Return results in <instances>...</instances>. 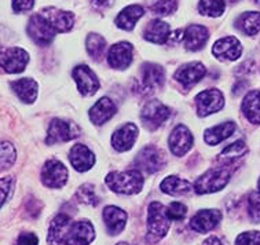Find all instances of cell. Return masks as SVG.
<instances>
[{
    "instance_id": "38",
    "label": "cell",
    "mask_w": 260,
    "mask_h": 245,
    "mask_svg": "<svg viewBox=\"0 0 260 245\" xmlns=\"http://www.w3.org/2000/svg\"><path fill=\"white\" fill-rule=\"evenodd\" d=\"M15 161V149L10 142L2 143V168L9 170Z\"/></svg>"
},
{
    "instance_id": "12",
    "label": "cell",
    "mask_w": 260,
    "mask_h": 245,
    "mask_svg": "<svg viewBox=\"0 0 260 245\" xmlns=\"http://www.w3.org/2000/svg\"><path fill=\"white\" fill-rule=\"evenodd\" d=\"M29 55L24 48L10 47L2 52V68L6 73H21L28 65Z\"/></svg>"
},
{
    "instance_id": "7",
    "label": "cell",
    "mask_w": 260,
    "mask_h": 245,
    "mask_svg": "<svg viewBox=\"0 0 260 245\" xmlns=\"http://www.w3.org/2000/svg\"><path fill=\"white\" fill-rule=\"evenodd\" d=\"M69 178L67 167L59 160H48L42 170V182L50 189L63 188Z\"/></svg>"
},
{
    "instance_id": "32",
    "label": "cell",
    "mask_w": 260,
    "mask_h": 245,
    "mask_svg": "<svg viewBox=\"0 0 260 245\" xmlns=\"http://www.w3.org/2000/svg\"><path fill=\"white\" fill-rule=\"evenodd\" d=\"M237 28L248 36H253L260 30V13L248 11L238 17L237 19Z\"/></svg>"
},
{
    "instance_id": "28",
    "label": "cell",
    "mask_w": 260,
    "mask_h": 245,
    "mask_svg": "<svg viewBox=\"0 0 260 245\" xmlns=\"http://www.w3.org/2000/svg\"><path fill=\"white\" fill-rule=\"evenodd\" d=\"M143 14H145V10H143L142 6H128V7H125V9L117 15V18H116L114 22H116V25H117L120 29H124V30H133L135 24L138 22V19L141 18Z\"/></svg>"
},
{
    "instance_id": "1",
    "label": "cell",
    "mask_w": 260,
    "mask_h": 245,
    "mask_svg": "<svg viewBox=\"0 0 260 245\" xmlns=\"http://www.w3.org/2000/svg\"><path fill=\"white\" fill-rule=\"evenodd\" d=\"M105 182L114 193L137 194L143 188V175L139 170H129L124 172H110Z\"/></svg>"
},
{
    "instance_id": "14",
    "label": "cell",
    "mask_w": 260,
    "mask_h": 245,
    "mask_svg": "<svg viewBox=\"0 0 260 245\" xmlns=\"http://www.w3.org/2000/svg\"><path fill=\"white\" fill-rule=\"evenodd\" d=\"M222 221V212L219 209H201L190 221V229L201 234L209 233Z\"/></svg>"
},
{
    "instance_id": "23",
    "label": "cell",
    "mask_w": 260,
    "mask_h": 245,
    "mask_svg": "<svg viewBox=\"0 0 260 245\" xmlns=\"http://www.w3.org/2000/svg\"><path fill=\"white\" fill-rule=\"evenodd\" d=\"M102 218H104L108 231L113 236L120 234L125 227V223H127V213L124 212L121 208L114 207V205H109V207L105 208Z\"/></svg>"
},
{
    "instance_id": "40",
    "label": "cell",
    "mask_w": 260,
    "mask_h": 245,
    "mask_svg": "<svg viewBox=\"0 0 260 245\" xmlns=\"http://www.w3.org/2000/svg\"><path fill=\"white\" fill-rule=\"evenodd\" d=\"M167 211H168L171 221H183L186 218V213H187V208L182 203L174 201L168 205Z\"/></svg>"
},
{
    "instance_id": "43",
    "label": "cell",
    "mask_w": 260,
    "mask_h": 245,
    "mask_svg": "<svg viewBox=\"0 0 260 245\" xmlns=\"http://www.w3.org/2000/svg\"><path fill=\"white\" fill-rule=\"evenodd\" d=\"M35 6V0H13V10L15 13L28 11Z\"/></svg>"
},
{
    "instance_id": "42",
    "label": "cell",
    "mask_w": 260,
    "mask_h": 245,
    "mask_svg": "<svg viewBox=\"0 0 260 245\" xmlns=\"http://www.w3.org/2000/svg\"><path fill=\"white\" fill-rule=\"evenodd\" d=\"M39 238L34 233H21L17 240V245H38Z\"/></svg>"
},
{
    "instance_id": "31",
    "label": "cell",
    "mask_w": 260,
    "mask_h": 245,
    "mask_svg": "<svg viewBox=\"0 0 260 245\" xmlns=\"http://www.w3.org/2000/svg\"><path fill=\"white\" fill-rule=\"evenodd\" d=\"M242 112L252 124H260V91H251L242 101Z\"/></svg>"
},
{
    "instance_id": "22",
    "label": "cell",
    "mask_w": 260,
    "mask_h": 245,
    "mask_svg": "<svg viewBox=\"0 0 260 245\" xmlns=\"http://www.w3.org/2000/svg\"><path fill=\"white\" fill-rule=\"evenodd\" d=\"M117 112L116 105L110 98L104 97L96 101V104L90 109V120L95 126H102L106 121H109Z\"/></svg>"
},
{
    "instance_id": "25",
    "label": "cell",
    "mask_w": 260,
    "mask_h": 245,
    "mask_svg": "<svg viewBox=\"0 0 260 245\" xmlns=\"http://www.w3.org/2000/svg\"><path fill=\"white\" fill-rule=\"evenodd\" d=\"M11 88L17 94V97L25 104H34L38 98V83L30 77L13 81Z\"/></svg>"
},
{
    "instance_id": "16",
    "label": "cell",
    "mask_w": 260,
    "mask_h": 245,
    "mask_svg": "<svg viewBox=\"0 0 260 245\" xmlns=\"http://www.w3.org/2000/svg\"><path fill=\"white\" fill-rule=\"evenodd\" d=\"M168 145L171 151L175 156L186 155L190 150V147L193 146V135L189 128L183 124L176 126L168 138Z\"/></svg>"
},
{
    "instance_id": "44",
    "label": "cell",
    "mask_w": 260,
    "mask_h": 245,
    "mask_svg": "<svg viewBox=\"0 0 260 245\" xmlns=\"http://www.w3.org/2000/svg\"><path fill=\"white\" fill-rule=\"evenodd\" d=\"M13 186V179L11 176H5L2 179V204H5L7 201V197H9L10 189Z\"/></svg>"
},
{
    "instance_id": "9",
    "label": "cell",
    "mask_w": 260,
    "mask_h": 245,
    "mask_svg": "<svg viewBox=\"0 0 260 245\" xmlns=\"http://www.w3.org/2000/svg\"><path fill=\"white\" fill-rule=\"evenodd\" d=\"M28 35L39 46H47L57 35V30L52 28L51 24L42 14H36L29 19Z\"/></svg>"
},
{
    "instance_id": "47",
    "label": "cell",
    "mask_w": 260,
    "mask_h": 245,
    "mask_svg": "<svg viewBox=\"0 0 260 245\" xmlns=\"http://www.w3.org/2000/svg\"><path fill=\"white\" fill-rule=\"evenodd\" d=\"M116 245H129V244H127V242H118V244Z\"/></svg>"
},
{
    "instance_id": "19",
    "label": "cell",
    "mask_w": 260,
    "mask_h": 245,
    "mask_svg": "<svg viewBox=\"0 0 260 245\" xmlns=\"http://www.w3.org/2000/svg\"><path fill=\"white\" fill-rule=\"evenodd\" d=\"M138 127L134 122H127L114 131L112 135V145L117 151H127L134 146L138 138Z\"/></svg>"
},
{
    "instance_id": "49",
    "label": "cell",
    "mask_w": 260,
    "mask_h": 245,
    "mask_svg": "<svg viewBox=\"0 0 260 245\" xmlns=\"http://www.w3.org/2000/svg\"><path fill=\"white\" fill-rule=\"evenodd\" d=\"M257 188H259V192H260V179H259V183H257Z\"/></svg>"
},
{
    "instance_id": "46",
    "label": "cell",
    "mask_w": 260,
    "mask_h": 245,
    "mask_svg": "<svg viewBox=\"0 0 260 245\" xmlns=\"http://www.w3.org/2000/svg\"><path fill=\"white\" fill-rule=\"evenodd\" d=\"M91 2L98 7H106V6H110L113 3V0H91Z\"/></svg>"
},
{
    "instance_id": "39",
    "label": "cell",
    "mask_w": 260,
    "mask_h": 245,
    "mask_svg": "<svg viewBox=\"0 0 260 245\" xmlns=\"http://www.w3.org/2000/svg\"><path fill=\"white\" fill-rule=\"evenodd\" d=\"M248 213L252 222L260 223V192L252 193L248 198Z\"/></svg>"
},
{
    "instance_id": "20",
    "label": "cell",
    "mask_w": 260,
    "mask_h": 245,
    "mask_svg": "<svg viewBox=\"0 0 260 245\" xmlns=\"http://www.w3.org/2000/svg\"><path fill=\"white\" fill-rule=\"evenodd\" d=\"M40 14L47 19L57 32H68L75 24V15L68 11H63V10L55 9V7L44 9Z\"/></svg>"
},
{
    "instance_id": "17",
    "label": "cell",
    "mask_w": 260,
    "mask_h": 245,
    "mask_svg": "<svg viewBox=\"0 0 260 245\" xmlns=\"http://www.w3.org/2000/svg\"><path fill=\"white\" fill-rule=\"evenodd\" d=\"M134 59L133 44L127 42L117 43L112 46L108 54V62L113 69H127Z\"/></svg>"
},
{
    "instance_id": "15",
    "label": "cell",
    "mask_w": 260,
    "mask_h": 245,
    "mask_svg": "<svg viewBox=\"0 0 260 245\" xmlns=\"http://www.w3.org/2000/svg\"><path fill=\"white\" fill-rule=\"evenodd\" d=\"M212 54L223 61H236L241 57L242 46L237 38L227 36V38L219 39L218 42L213 44Z\"/></svg>"
},
{
    "instance_id": "41",
    "label": "cell",
    "mask_w": 260,
    "mask_h": 245,
    "mask_svg": "<svg viewBox=\"0 0 260 245\" xmlns=\"http://www.w3.org/2000/svg\"><path fill=\"white\" fill-rule=\"evenodd\" d=\"M236 245H260V231H245L237 237Z\"/></svg>"
},
{
    "instance_id": "45",
    "label": "cell",
    "mask_w": 260,
    "mask_h": 245,
    "mask_svg": "<svg viewBox=\"0 0 260 245\" xmlns=\"http://www.w3.org/2000/svg\"><path fill=\"white\" fill-rule=\"evenodd\" d=\"M204 245H223V242L219 240L218 237L211 236L209 238H207V240L204 241Z\"/></svg>"
},
{
    "instance_id": "30",
    "label": "cell",
    "mask_w": 260,
    "mask_h": 245,
    "mask_svg": "<svg viewBox=\"0 0 260 245\" xmlns=\"http://www.w3.org/2000/svg\"><path fill=\"white\" fill-rule=\"evenodd\" d=\"M160 189L161 192H164L166 194H170V196H182V194L191 193V190L194 188L191 186L189 180L171 175V176H168V178H166L161 182Z\"/></svg>"
},
{
    "instance_id": "36",
    "label": "cell",
    "mask_w": 260,
    "mask_h": 245,
    "mask_svg": "<svg viewBox=\"0 0 260 245\" xmlns=\"http://www.w3.org/2000/svg\"><path fill=\"white\" fill-rule=\"evenodd\" d=\"M76 196H77L80 203H84L87 205H91V207H95V205L100 204V197L95 193L94 186L90 183H85L83 186H80L79 190H77V193H76Z\"/></svg>"
},
{
    "instance_id": "4",
    "label": "cell",
    "mask_w": 260,
    "mask_h": 245,
    "mask_svg": "<svg viewBox=\"0 0 260 245\" xmlns=\"http://www.w3.org/2000/svg\"><path fill=\"white\" fill-rule=\"evenodd\" d=\"M79 135H80V128L76 122L62 120V118H54L48 127L46 143L47 145L62 143V142L72 141Z\"/></svg>"
},
{
    "instance_id": "27",
    "label": "cell",
    "mask_w": 260,
    "mask_h": 245,
    "mask_svg": "<svg viewBox=\"0 0 260 245\" xmlns=\"http://www.w3.org/2000/svg\"><path fill=\"white\" fill-rule=\"evenodd\" d=\"M236 131V122L226 121L223 124H218L212 128H208L205 134H204V139L208 145H219L220 142L227 139L229 137H232Z\"/></svg>"
},
{
    "instance_id": "48",
    "label": "cell",
    "mask_w": 260,
    "mask_h": 245,
    "mask_svg": "<svg viewBox=\"0 0 260 245\" xmlns=\"http://www.w3.org/2000/svg\"><path fill=\"white\" fill-rule=\"evenodd\" d=\"M255 3H256V5H257V6H260V0H255Z\"/></svg>"
},
{
    "instance_id": "33",
    "label": "cell",
    "mask_w": 260,
    "mask_h": 245,
    "mask_svg": "<svg viewBox=\"0 0 260 245\" xmlns=\"http://www.w3.org/2000/svg\"><path fill=\"white\" fill-rule=\"evenodd\" d=\"M85 47L90 57L95 61H100L104 57V51L106 48V42L105 39L98 35V33H90L85 39Z\"/></svg>"
},
{
    "instance_id": "8",
    "label": "cell",
    "mask_w": 260,
    "mask_h": 245,
    "mask_svg": "<svg viewBox=\"0 0 260 245\" xmlns=\"http://www.w3.org/2000/svg\"><path fill=\"white\" fill-rule=\"evenodd\" d=\"M196 104L200 117H207L209 114L219 112L224 106V97L216 88H209L201 91L196 97Z\"/></svg>"
},
{
    "instance_id": "2",
    "label": "cell",
    "mask_w": 260,
    "mask_h": 245,
    "mask_svg": "<svg viewBox=\"0 0 260 245\" xmlns=\"http://www.w3.org/2000/svg\"><path fill=\"white\" fill-rule=\"evenodd\" d=\"M171 226L167 208L158 201H153L147 209V238L153 242L166 236Z\"/></svg>"
},
{
    "instance_id": "21",
    "label": "cell",
    "mask_w": 260,
    "mask_h": 245,
    "mask_svg": "<svg viewBox=\"0 0 260 245\" xmlns=\"http://www.w3.org/2000/svg\"><path fill=\"white\" fill-rule=\"evenodd\" d=\"M69 161L76 171L85 172L95 164V156L85 145L77 143L69 151Z\"/></svg>"
},
{
    "instance_id": "35",
    "label": "cell",
    "mask_w": 260,
    "mask_h": 245,
    "mask_svg": "<svg viewBox=\"0 0 260 245\" xmlns=\"http://www.w3.org/2000/svg\"><path fill=\"white\" fill-rule=\"evenodd\" d=\"M224 0H201L199 5L200 14L207 17H219L224 11Z\"/></svg>"
},
{
    "instance_id": "10",
    "label": "cell",
    "mask_w": 260,
    "mask_h": 245,
    "mask_svg": "<svg viewBox=\"0 0 260 245\" xmlns=\"http://www.w3.org/2000/svg\"><path fill=\"white\" fill-rule=\"evenodd\" d=\"M166 81V72L160 65L147 62L141 69V90L143 94H150L160 90Z\"/></svg>"
},
{
    "instance_id": "11",
    "label": "cell",
    "mask_w": 260,
    "mask_h": 245,
    "mask_svg": "<svg viewBox=\"0 0 260 245\" xmlns=\"http://www.w3.org/2000/svg\"><path fill=\"white\" fill-rule=\"evenodd\" d=\"M72 75H73V79H75L77 88H79L81 95L91 97L100 90L101 83L98 77L87 65L76 66L72 72Z\"/></svg>"
},
{
    "instance_id": "6",
    "label": "cell",
    "mask_w": 260,
    "mask_h": 245,
    "mask_svg": "<svg viewBox=\"0 0 260 245\" xmlns=\"http://www.w3.org/2000/svg\"><path fill=\"white\" fill-rule=\"evenodd\" d=\"M171 109L161 101H150L141 112V120L147 130H157L168 120Z\"/></svg>"
},
{
    "instance_id": "29",
    "label": "cell",
    "mask_w": 260,
    "mask_h": 245,
    "mask_svg": "<svg viewBox=\"0 0 260 245\" xmlns=\"http://www.w3.org/2000/svg\"><path fill=\"white\" fill-rule=\"evenodd\" d=\"M145 39L151 43H157V44H164L167 40L170 39V25L160 21V19H154L149 22V25L145 29Z\"/></svg>"
},
{
    "instance_id": "26",
    "label": "cell",
    "mask_w": 260,
    "mask_h": 245,
    "mask_svg": "<svg viewBox=\"0 0 260 245\" xmlns=\"http://www.w3.org/2000/svg\"><path fill=\"white\" fill-rule=\"evenodd\" d=\"M185 44L186 48L190 51H197L205 46L208 40V29L203 25H189V28L185 30Z\"/></svg>"
},
{
    "instance_id": "24",
    "label": "cell",
    "mask_w": 260,
    "mask_h": 245,
    "mask_svg": "<svg viewBox=\"0 0 260 245\" xmlns=\"http://www.w3.org/2000/svg\"><path fill=\"white\" fill-rule=\"evenodd\" d=\"M71 218L65 213H59L54 218L48 229L47 241L50 245H58L61 241H65L69 229H71Z\"/></svg>"
},
{
    "instance_id": "5",
    "label": "cell",
    "mask_w": 260,
    "mask_h": 245,
    "mask_svg": "<svg viewBox=\"0 0 260 245\" xmlns=\"http://www.w3.org/2000/svg\"><path fill=\"white\" fill-rule=\"evenodd\" d=\"M137 170L145 171L147 174H154L164 168L166 165V155L156 146H146L139 151L134 161Z\"/></svg>"
},
{
    "instance_id": "37",
    "label": "cell",
    "mask_w": 260,
    "mask_h": 245,
    "mask_svg": "<svg viewBox=\"0 0 260 245\" xmlns=\"http://www.w3.org/2000/svg\"><path fill=\"white\" fill-rule=\"evenodd\" d=\"M176 7H178L176 0H154V3L150 6V10L156 15H168L172 14Z\"/></svg>"
},
{
    "instance_id": "34",
    "label": "cell",
    "mask_w": 260,
    "mask_h": 245,
    "mask_svg": "<svg viewBox=\"0 0 260 245\" xmlns=\"http://www.w3.org/2000/svg\"><path fill=\"white\" fill-rule=\"evenodd\" d=\"M248 151L245 142L244 141H237L232 145H229L226 149H223L220 156L218 157L219 161H222L224 164H232L233 161L237 160L238 157H242Z\"/></svg>"
},
{
    "instance_id": "13",
    "label": "cell",
    "mask_w": 260,
    "mask_h": 245,
    "mask_svg": "<svg viewBox=\"0 0 260 245\" xmlns=\"http://www.w3.org/2000/svg\"><path fill=\"white\" fill-rule=\"evenodd\" d=\"M95 238L94 226L88 221H77L72 223L68 231L65 245H88Z\"/></svg>"
},
{
    "instance_id": "3",
    "label": "cell",
    "mask_w": 260,
    "mask_h": 245,
    "mask_svg": "<svg viewBox=\"0 0 260 245\" xmlns=\"http://www.w3.org/2000/svg\"><path fill=\"white\" fill-rule=\"evenodd\" d=\"M232 176V170L227 167H215L200 176L194 183V192L197 194L215 193L226 188Z\"/></svg>"
},
{
    "instance_id": "18",
    "label": "cell",
    "mask_w": 260,
    "mask_h": 245,
    "mask_svg": "<svg viewBox=\"0 0 260 245\" xmlns=\"http://www.w3.org/2000/svg\"><path fill=\"white\" fill-rule=\"evenodd\" d=\"M205 73H207V69L201 62H190V64L182 65L175 72V79L185 88H190L194 84H197L205 76Z\"/></svg>"
}]
</instances>
